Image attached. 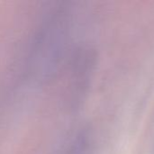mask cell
Segmentation results:
<instances>
[{
	"instance_id": "obj_1",
	"label": "cell",
	"mask_w": 154,
	"mask_h": 154,
	"mask_svg": "<svg viewBox=\"0 0 154 154\" xmlns=\"http://www.w3.org/2000/svg\"><path fill=\"white\" fill-rule=\"evenodd\" d=\"M72 16L67 3L51 8L38 25L31 42L25 63V76L42 86L57 75L69 45Z\"/></svg>"
},
{
	"instance_id": "obj_2",
	"label": "cell",
	"mask_w": 154,
	"mask_h": 154,
	"mask_svg": "<svg viewBox=\"0 0 154 154\" xmlns=\"http://www.w3.org/2000/svg\"><path fill=\"white\" fill-rule=\"evenodd\" d=\"M68 101L70 108L78 109L86 99L96 69L97 53L89 46L76 49L70 60Z\"/></svg>"
},
{
	"instance_id": "obj_3",
	"label": "cell",
	"mask_w": 154,
	"mask_h": 154,
	"mask_svg": "<svg viewBox=\"0 0 154 154\" xmlns=\"http://www.w3.org/2000/svg\"><path fill=\"white\" fill-rule=\"evenodd\" d=\"M93 140L90 132L82 129L68 143L63 154H92Z\"/></svg>"
}]
</instances>
